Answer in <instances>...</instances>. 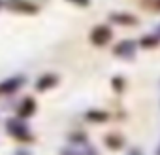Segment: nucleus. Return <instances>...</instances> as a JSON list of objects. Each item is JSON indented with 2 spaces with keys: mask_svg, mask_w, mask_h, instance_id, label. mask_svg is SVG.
<instances>
[{
  "mask_svg": "<svg viewBox=\"0 0 160 155\" xmlns=\"http://www.w3.org/2000/svg\"><path fill=\"white\" fill-rule=\"evenodd\" d=\"M91 40L96 45H104V44H108L111 40V30L106 29V27H96L92 30V34H91Z\"/></svg>",
  "mask_w": 160,
  "mask_h": 155,
  "instance_id": "f257e3e1",
  "label": "nucleus"
},
{
  "mask_svg": "<svg viewBox=\"0 0 160 155\" xmlns=\"http://www.w3.org/2000/svg\"><path fill=\"white\" fill-rule=\"evenodd\" d=\"M134 53H136V45H134V42H122V44H119V45L115 47V55L124 57V59L134 57Z\"/></svg>",
  "mask_w": 160,
  "mask_h": 155,
  "instance_id": "f03ea898",
  "label": "nucleus"
},
{
  "mask_svg": "<svg viewBox=\"0 0 160 155\" xmlns=\"http://www.w3.org/2000/svg\"><path fill=\"white\" fill-rule=\"evenodd\" d=\"M8 132L17 136V140H27V127L19 121H8Z\"/></svg>",
  "mask_w": 160,
  "mask_h": 155,
  "instance_id": "7ed1b4c3",
  "label": "nucleus"
},
{
  "mask_svg": "<svg viewBox=\"0 0 160 155\" xmlns=\"http://www.w3.org/2000/svg\"><path fill=\"white\" fill-rule=\"evenodd\" d=\"M23 83L21 78H13V80H6L4 83H0V95H8L12 91H15L19 85Z\"/></svg>",
  "mask_w": 160,
  "mask_h": 155,
  "instance_id": "20e7f679",
  "label": "nucleus"
},
{
  "mask_svg": "<svg viewBox=\"0 0 160 155\" xmlns=\"http://www.w3.org/2000/svg\"><path fill=\"white\" fill-rule=\"evenodd\" d=\"M53 83H57V78L55 76H45L42 82H38L36 85H38V89H45V87H49V85H53Z\"/></svg>",
  "mask_w": 160,
  "mask_h": 155,
  "instance_id": "39448f33",
  "label": "nucleus"
},
{
  "mask_svg": "<svg viewBox=\"0 0 160 155\" xmlns=\"http://www.w3.org/2000/svg\"><path fill=\"white\" fill-rule=\"evenodd\" d=\"M60 155H81V153H77V151H73V149H62Z\"/></svg>",
  "mask_w": 160,
  "mask_h": 155,
  "instance_id": "423d86ee",
  "label": "nucleus"
},
{
  "mask_svg": "<svg viewBox=\"0 0 160 155\" xmlns=\"http://www.w3.org/2000/svg\"><path fill=\"white\" fill-rule=\"evenodd\" d=\"M73 2H75V4H81V6H83V4L87 6V4H89V0H73Z\"/></svg>",
  "mask_w": 160,
  "mask_h": 155,
  "instance_id": "0eeeda50",
  "label": "nucleus"
},
{
  "mask_svg": "<svg viewBox=\"0 0 160 155\" xmlns=\"http://www.w3.org/2000/svg\"><path fill=\"white\" fill-rule=\"evenodd\" d=\"M128 155H143V153H141V151H139V149H132V151H130V153H128Z\"/></svg>",
  "mask_w": 160,
  "mask_h": 155,
  "instance_id": "6e6552de",
  "label": "nucleus"
},
{
  "mask_svg": "<svg viewBox=\"0 0 160 155\" xmlns=\"http://www.w3.org/2000/svg\"><path fill=\"white\" fill-rule=\"evenodd\" d=\"M0 6H2V0H0Z\"/></svg>",
  "mask_w": 160,
  "mask_h": 155,
  "instance_id": "1a4fd4ad",
  "label": "nucleus"
}]
</instances>
